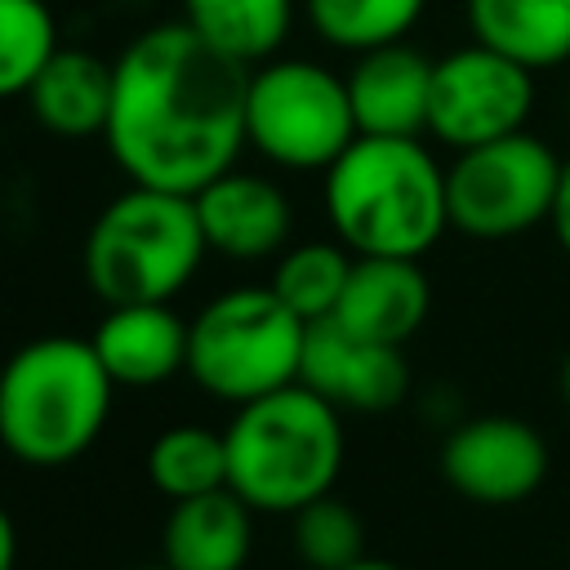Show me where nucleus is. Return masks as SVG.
Segmentation results:
<instances>
[{"label":"nucleus","instance_id":"f257e3e1","mask_svg":"<svg viewBox=\"0 0 570 570\" xmlns=\"http://www.w3.org/2000/svg\"><path fill=\"white\" fill-rule=\"evenodd\" d=\"M102 142L138 187L196 196L236 169L249 71L209 49L183 18L138 31L116 58Z\"/></svg>","mask_w":570,"mask_h":570},{"label":"nucleus","instance_id":"f03ea898","mask_svg":"<svg viewBox=\"0 0 570 570\" xmlns=\"http://www.w3.org/2000/svg\"><path fill=\"white\" fill-rule=\"evenodd\" d=\"M321 205L356 258H423L450 227L445 165L423 138L356 134L321 174Z\"/></svg>","mask_w":570,"mask_h":570},{"label":"nucleus","instance_id":"7ed1b4c3","mask_svg":"<svg viewBox=\"0 0 570 570\" xmlns=\"http://www.w3.org/2000/svg\"><path fill=\"white\" fill-rule=\"evenodd\" d=\"M227 441V485L272 517H294L298 508L334 494L343 472V410H334L307 383H289L249 405H236L223 428Z\"/></svg>","mask_w":570,"mask_h":570},{"label":"nucleus","instance_id":"20e7f679","mask_svg":"<svg viewBox=\"0 0 570 570\" xmlns=\"http://www.w3.org/2000/svg\"><path fill=\"white\" fill-rule=\"evenodd\" d=\"M116 383L89 338L40 334L0 365V445L27 468L76 463L107 428Z\"/></svg>","mask_w":570,"mask_h":570},{"label":"nucleus","instance_id":"39448f33","mask_svg":"<svg viewBox=\"0 0 570 570\" xmlns=\"http://www.w3.org/2000/svg\"><path fill=\"white\" fill-rule=\"evenodd\" d=\"M209 245L196 200L165 187L129 183L111 196L80 249L85 285L98 303H174L200 272Z\"/></svg>","mask_w":570,"mask_h":570},{"label":"nucleus","instance_id":"423d86ee","mask_svg":"<svg viewBox=\"0 0 570 570\" xmlns=\"http://www.w3.org/2000/svg\"><path fill=\"white\" fill-rule=\"evenodd\" d=\"M307 330L272 285H232L187 321V379L223 405H249L298 383Z\"/></svg>","mask_w":570,"mask_h":570},{"label":"nucleus","instance_id":"0eeeda50","mask_svg":"<svg viewBox=\"0 0 570 570\" xmlns=\"http://www.w3.org/2000/svg\"><path fill=\"white\" fill-rule=\"evenodd\" d=\"M245 142L276 169L325 174L356 142L347 80L294 53L258 62L245 89Z\"/></svg>","mask_w":570,"mask_h":570},{"label":"nucleus","instance_id":"6e6552de","mask_svg":"<svg viewBox=\"0 0 570 570\" xmlns=\"http://www.w3.org/2000/svg\"><path fill=\"white\" fill-rule=\"evenodd\" d=\"M561 165L566 160L530 129L454 151L445 165L450 227L472 240H508L534 232L552 218Z\"/></svg>","mask_w":570,"mask_h":570},{"label":"nucleus","instance_id":"1a4fd4ad","mask_svg":"<svg viewBox=\"0 0 570 570\" xmlns=\"http://www.w3.org/2000/svg\"><path fill=\"white\" fill-rule=\"evenodd\" d=\"M530 116H534V71H525L521 62L476 40L436 58L428 134L441 147L468 151L481 142H499L508 134H521Z\"/></svg>","mask_w":570,"mask_h":570},{"label":"nucleus","instance_id":"9d476101","mask_svg":"<svg viewBox=\"0 0 570 570\" xmlns=\"http://www.w3.org/2000/svg\"><path fill=\"white\" fill-rule=\"evenodd\" d=\"M548 441L534 423L512 414H476L445 432L441 476L454 494L485 508L530 499L548 481Z\"/></svg>","mask_w":570,"mask_h":570},{"label":"nucleus","instance_id":"9b49d317","mask_svg":"<svg viewBox=\"0 0 570 570\" xmlns=\"http://www.w3.org/2000/svg\"><path fill=\"white\" fill-rule=\"evenodd\" d=\"M191 200H196L209 254L227 263H263L289 249L294 200L276 178L236 165L218 174L209 187H200Z\"/></svg>","mask_w":570,"mask_h":570},{"label":"nucleus","instance_id":"f8f14e48","mask_svg":"<svg viewBox=\"0 0 570 570\" xmlns=\"http://www.w3.org/2000/svg\"><path fill=\"white\" fill-rule=\"evenodd\" d=\"M298 383L321 392L334 410L383 414L405 401L410 365L405 352L392 343H370L361 334H347L338 321H316L307 330Z\"/></svg>","mask_w":570,"mask_h":570},{"label":"nucleus","instance_id":"ddd939ff","mask_svg":"<svg viewBox=\"0 0 570 570\" xmlns=\"http://www.w3.org/2000/svg\"><path fill=\"white\" fill-rule=\"evenodd\" d=\"M432 67L436 58L419 53L410 40L356 53L347 80L356 134L374 138H423L428 102H432Z\"/></svg>","mask_w":570,"mask_h":570},{"label":"nucleus","instance_id":"4468645a","mask_svg":"<svg viewBox=\"0 0 570 570\" xmlns=\"http://www.w3.org/2000/svg\"><path fill=\"white\" fill-rule=\"evenodd\" d=\"M116 387H160L187 374V321L174 303H116L89 334Z\"/></svg>","mask_w":570,"mask_h":570},{"label":"nucleus","instance_id":"2eb2a0df","mask_svg":"<svg viewBox=\"0 0 570 570\" xmlns=\"http://www.w3.org/2000/svg\"><path fill=\"white\" fill-rule=\"evenodd\" d=\"M432 312V285L419 258H356L330 321L370 343L405 347Z\"/></svg>","mask_w":570,"mask_h":570},{"label":"nucleus","instance_id":"dca6fc26","mask_svg":"<svg viewBox=\"0 0 570 570\" xmlns=\"http://www.w3.org/2000/svg\"><path fill=\"white\" fill-rule=\"evenodd\" d=\"M254 548V508L232 490L169 503L160 525V561L169 570H240Z\"/></svg>","mask_w":570,"mask_h":570},{"label":"nucleus","instance_id":"f3484780","mask_svg":"<svg viewBox=\"0 0 570 570\" xmlns=\"http://www.w3.org/2000/svg\"><path fill=\"white\" fill-rule=\"evenodd\" d=\"M111 80L116 67L94 49H58L22 102L31 120L53 138H102L111 116Z\"/></svg>","mask_w":570,"mask_h":570},{"label":"nucleus","instance_id":"a211bd4d","mask_svg":"<svg viewBox=\"0 0 570 570\" xmlns=\"http://www.w3.org/2000/svg\"><path fill=\"white\" fill-rule=\"evenodd\" d=\"M468 36L525 71L570 62V0H463Z\"/></svg>","mask_w":570,"mask_h":570},{"label":"nucleus","instance_id":"6ab92c4d","mask_svg":"<svg viewBox=\"0 0 570 570\" xmlns=\"http://www.w3.org/2000/svg\"><path fill=\"white\" fill-rule=\"evenodd\" d=\"M178 18L223 58L254 71L276 58L303 13V0H178Z\"/></svg>","mask_w":570,"mask_h":570},{"label":"nucleus","instance_id":"aec40b11","mask_svg":"<svg viewBox=\"0 0 570 570\" xmlns=\"http://www.w3.org/2000/svg\"><path fill=\"white\" fill-rule=\"evenodd\" d=\"M423 13H428V0H303L307 27L330 49H343L352 58L410 40Z\"/></svg>","mask_w":570,"mask_h":570},{"label":"nucleus","instance_id":"412c9836","mask_svg":"<svg viewBox=\"0 0 570 570\" xmlns=\"http://www.w3.org/2000/svg\"><path fill=\"white\" fill-rule=\"evenodd\" d=\"M352 263H356V254L338 240H298L281 258H272L267 285L276 289V298L289 312H298L307 325H316V321L334 316V307L347 289Z\"/></svg>","mask_w":570,"mask_h":570},{"label":"nucleus","instance_id":"4be33fe9","mask_svg":"<svg viewBox=\"0 0 570 570\" xmlns=\"http://www.w3.org/2000/svg\"><path fill=\"white\" fill-rule=\"evenodd\" d=\"M147 476L169 503L223 490L227 485V441H223V432H214L205 423L165 428L147 450Z\"/></svg>","mask_w":570,"mask_h":570},{"label":"nucleus","instance_id":"5701e85b","mask_svg":"<svg viewBox=\"0 0 570 570\" xmlns=\"http://www.w3.org/2000/svg\"><path fill=\"white\" fill-rule=\"evenodd\" d=\"M58 49L49 0H0V98H27Z\"/></svg>","mask_w":570,"mask_h":570},{"label":"nucleus","instance_id":"b1692460","mask_svg":"<svg viewBox=\"0 0 570 570\" xmlns=\"http://www.w3.org/2000/svg\"><path fill=\"white\" fill-rule=\"evenodd\" d=\"M294 548L312 570H347L365 557V525L352 503L325 494L294 512Z\"/></svg>","mask_w":570,"mask_h":570},{"label":"nucleus","instance_id":"393cba45","mask_svg":"<svg viewBox=\"0 0 570 570\" xmlns=\"http://www.w3.org/2000/svg\"><path fill=\"white\" fill-rule=\"evenodd\" d=\"M552 236H557V245L570 254V160L561 165V187H557V200H552Z\"/></svg>","mask_w":570,"mask_h":570},{"label":"nucleus","instance_id":"a878e982","mask_svg":"<svg viewBox=\"0 0 570 570\" xmlns=\"http://www.w3.org/2000/svg\"><path fill=\"white\" fill-rule=\"evenodd\" d=\"M13 566H18V525L0 503V570H13Z\"/></svg>","mask_w":570,"mask_h":570},{"label":"nucleus","instance_id":"bb28decb","mask_svg":"<svg viewBox=\"0 0 570 570\" xmlns=\"http://www.w3.org/2000/svg\"><path fill=\"white\" fill-rule=\"evenodd\" d=\"M347 570H401V566H392V561H379V557H361L356 566H347Z\"/></svg>","mask_w":570,"mask_h":570},{"label":"nucleus","instance_id":"cd10ccee","mask_svg":"<svg viewBox=\"0 0 570 570\" xmlns=\"http://www.w3.org/2000/svg\"><path fill=\"white\" fill-rule=\"evenodd\" d=\"M561 401L570 405V352H566V361H561Z\"/></svg>","mask_w":570,"mask_h":570},{"label":"nucleus","instance_id":"c85d7f7f","mask_svg":"<svg viewBox=\"0 0 570 570\" xmlns=\"http://www.w3.org/2000/svg\"><path fill=\"white\" fill-rule=\"evenodd\" d=\"M138 570H169V566H165V561H156V566H138Z\"/></svg>","mask_w":570,"mask_h":570},{"label":"nucleus","instance_id":"c756f323","mask_svg":"<svg viewBox=\"0 0 570 570\" xmlns=\"http://www.w3.org/2000/svg\"><path fill=\"white\" fill-rule=\"evenodd\" d=\"M566 120H570V89H566Z\"/></svg>","mask_w":570,"mask_h":570}]
</instances>
